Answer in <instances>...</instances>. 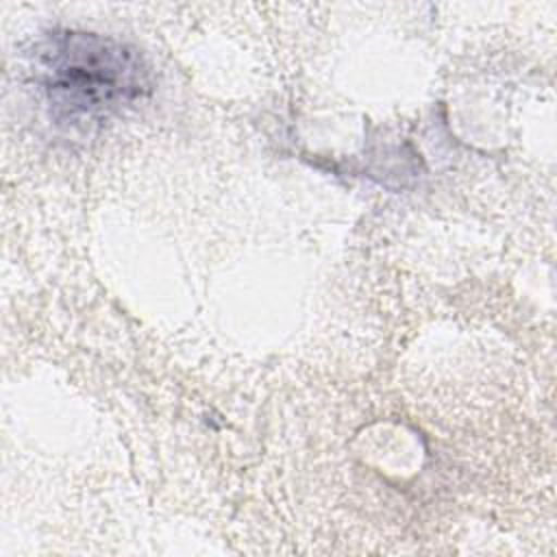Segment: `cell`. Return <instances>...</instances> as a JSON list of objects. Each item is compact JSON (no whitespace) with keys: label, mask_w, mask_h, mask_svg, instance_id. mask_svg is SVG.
I'll return each instance as SVG.
<instances>
[{"label":"cell","mask_w":557,"mask_h":557,"mask_svg":"<svg viewBox=\"0 0 557 557\" xmlns=\"http://www.w3.org/2000/svg\"><path fill=\"white\" fill-rule=\"evenodd\" d=\"M33 70L50 120L72 131L109 120L150 89L141 54L96 33L52 30L37 46Z\"/></svg>","instance_id":"1"}]
</instances>
